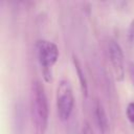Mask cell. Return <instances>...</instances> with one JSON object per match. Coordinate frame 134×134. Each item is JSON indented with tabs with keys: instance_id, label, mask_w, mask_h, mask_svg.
Segmentation results:
<instances>
[{
	"instance_id": "3",
	"label": "cell",
	"mask_w": 134,
	"mask_h": 134,
	"mask_svg": "<svg viewBox=\"0 0 134 134\" xmlns=\"http://www.w3.org/2000/svg\"><path fill=\"white\" fill-rule=\"evenodd\" d=\"M36 50H37L38 61L41 67L43 68V75L45 80L49 82L51 79L50 69L59 59V48L57 44H54L53 42L42 39L37 42Z\"/></svg>"
},
{
	"instance_id": "6",
	"label": "cell",
	"mask_w": 134,
	"mask_h": 134,
	"mask_svg": "<svg viewBox=\"0 0 134 134\" xmlns=\"http://www.w3.org/2000/svg\"><path fill=\"white\" fill-rule=\"evenodd\" d=\"M72 62H73L74 69H75V72H76L77 77H79V82H80V86H81L82 93H83V95H84L85 97H87V95H88V82H87L85 72H84V70H83L82 64H81L80 60L77 59V57H76L75 54L72 55Z\"/></svg>"
},
{
	"instance_id": "4",
	"label": "cell",
	"mask_w": 134,
	"mask_h": 134,
	"mask_svg": "<svg viewBox=\"0 0 134 134\" xmlns=\"http://www.w3.org/2000/svg\"><path fill=\"white\" fill-rule=\"evenodd\" d=\"M107 54H108L115 79L118 82H121L126 73L125 57H124L122 48L116 41L109 40L107 42Z\"/></svg>"
},
{
	"instance_id": "9",
	"label": "cell",
	"mask_w": 134,
	"mask_h": 134,
	"mask_svg": "<svg viewBox=\"0 0 134 134\" xmlns=\"http://www.w3.org/2000/svg\"><path fill=\"white\" fill-rule=\"evenodd\" d=\"M129 73H130V77L132 80V83L134 85V63H132V62L129 63Z\"/></svg>"
},
{
	"instance_id": "2",
	"label": "cell",
	"mask_w": 134,
	"mask_h": 134,
	"mask_svg": "<svg viewBox=\"0 0 134 134\" xmlns=\"http://www.w3.org/2000/svg\"><path fill=\"white\" fill-rule=\"evenodd\" d=\"M55 103L59 118L62 121L68 120L74 108V95L69 81L61 80L59 82L55 91Z\"/></svg>"
},
{
	"instance_id": "5",
	"label": "cell",
	"mask_w": 134,
	"mask_h": 134,
	"mask_svg": "<svg viewBox=\"0 0 134 134\" xmlns=\"http://www.w3.org/2000/svg\"><path fill=\"white\" fill-rule=\"evenodd\" d=\"M94 118L99 134H112V128L108 114L104 105L98 99H96L94 104Z\"/></svg>"
},
{
	"instance_id": "8",
	"label": "cell",
	"mask_w": 134,
	"mask_h": 134,
	"mask_svg": "<svg viewBox=\"0 0 134 134\" xmlns=\"http://www.w3.org/2000/svg\"><path fill=\"white\" fill-rule=\"evenodd\" d=\"M81 134H94L93 132V129L92 127L90 126L89 122H84L83 127H82V131H81Z\"/></svg>"
},
{
	"instance_id": "7",
	"label": "cell",
	"mask_w": 134,
	"mask_h": 134,
	"mask_svg": "<svg viewBox=\"0 0 134 134\" xmlns=\"http://www.w3.org/2000/svg\"><path fill=\"white\" fill-rule=\"evenodd\" d=\"M126 116L130 122L134 124V102H131L128 104L126 108Z\"/></svg>"
},
{
	"instance_id": "1",
	"label": "cell",
	"mask_w": 134,
	"mask_h": 134,
	"mask_svg": "<svg viewBox=\"0 0 134 134\" xmlns=\"http://www.w3.org/2000/svg\"><path fill=\"white\" fill-rule=\"evenodd\" d=\"M29 99L34 134H46L49 120V106L45 88L38 80L31 83Z\"/></svg>"
}]
</instances>
